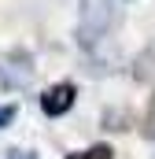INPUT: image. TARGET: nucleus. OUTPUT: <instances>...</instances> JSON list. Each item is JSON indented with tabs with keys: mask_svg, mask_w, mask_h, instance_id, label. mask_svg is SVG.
<instances>
[{
	"mask_svg": "<svg viewBox=\"0 0 155 159\" xmlns=\"http://www.w3.org/2000/svg\"><path fill=\"white\" fill-rule=\"evenodd\" d=\"M111 26V0H81V41L92 44Z\"/></svg>",
	"mask_w": 155,
	"mask_h": 159,
	"instance_id": "nucleus-1",
	"label": "nucleus"
},
{
	"mask_svg": "<svg viewBox=\"0 0 155 159\" xmlns=\"http://www.w3.org/2000/svg\"><path fill=\"white\" fill-rule=\"evenodd\" d=\"M74 96H78V89L70 85V81H59V85H52L44 96H41V107H44V115H67L70 107H74Z\"/></svg>",
	"mask_w": 155,
	"mask_h": 159,
	"instance_id": "nucleus-2",
	"label": "nucleus"
},
{
	"mask_svg": "<svg viewBox=\"0 0 155 159\" xmlns=\"http://www.w3.org/2000/svg\"><path fill=\"white\" fill-rule=\"evenodd\" d=\"M111 156H115V152H111L107 144H92L89 152H81V156H78V159H111Z\"/></svg>",
	"mask_w": 155,
	"mask_h": 159,
	"instance_id": "nucleus-3",
	"label": "nucleus"
},
{
	"mask_svg": "<svg viewBox=\"0 0 155 159\" xmlns=\"http://www.w3.org/2000/svg\"><path fill=\"white\" fill-rule=\"evenodd\" d=\"M11 119H15V107H11V104H0V129H4Z\"/></svg>",
	"mask_w": 155,
	"mask_h": 159,
	"instance_id": "nucleus-4",
	"label": "nucleus"
},
{
	"mask_svg": "<svg viewBox=\"0 0 155 159\" xmlns=\"http://www.w3.org/2000/svg\"><path fill=\"white\" fill-rule=\"evenodd\" d=\"M11 159H19V152H11Z\"/></svg>",
	"mask_w": 155,
	"mask_h": 159,
	"instance_id": "nucleus-5",
	"label": "nucleus"
}]
</instances>
